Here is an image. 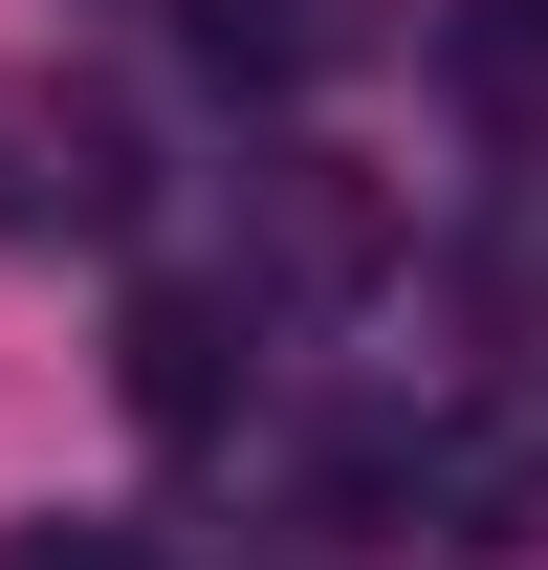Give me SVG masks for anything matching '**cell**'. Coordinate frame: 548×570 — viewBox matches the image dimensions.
Wrapping results in <instances>:
<instances>
[{
	"mask_svg": "<svg viewBox=\"0 0 548 570\" xmlns=\"http://www.w3.org/2000/svg\"><path fill=\"white\" fill-rule=\"evenodd\" d=\"M133 219V110L110 88H0V242H110Z\"/></svg>",
	"mask_w": 548,
	"mask_h": 570,
	"instance_id": "1",
	"label": "cell"
},
{
	"mask_svg": "<svg viewBox=\"0 0 548 570\" xmlns=\"http://www.w3.org/2000/svg\"><path fill=\"white\" fill-rule=\"evenodd\" d=\"M373 264H395V176H351V154H264V285L351 307Z\"/></svg>",
	"mask_w": 548,
	"mask_h": 570,
	"instance_id": "2",
	"label": "cell"
},
{
	"mask_svg": "<svg viewBox=\"0 0 548 570\" xmlns=\"http://www.w3.org/2000/svg\"><path fill=\"white\" fill-rule=\"evenodd\" d=\"M110 373H133L154 439H219V417H242V307H219V285H133V352H110Z\"/></svg>",
	"mask_w": 548,
	"mask_h": 570,
	"instance_id": "3",
	"label": "cell"
},
{
	"mask_svg": "<svg viewBox=\"0 0 548 570\" xmlns=\"http://www.w3.org/2000/svg\"><path fill=\"white\" fill-rule=\"evenodd\" d=\"M461 88L527 110V88H548V0H461Z\"/></svg>",
	"mask_w": 548,
	"mask_h": 570,
	"instance_id": "4",
	"label": "cell"
},
{
	"mask_svg": "<svg viewBox=\"0 0 548 570\" xmlns=\"http://www.w3.org/2000/svg\"><path fill=\"white\" fill-rule=\"evenodd\" d=\"M0 570H154V527H110V504H45V527H0Z\"/></svg>",
	"mask_w": 548,
	"mask_h": 570,
	"instance_id": "5",
	"label": "cell"
}]
</instances>
